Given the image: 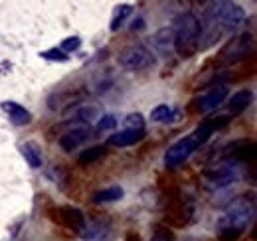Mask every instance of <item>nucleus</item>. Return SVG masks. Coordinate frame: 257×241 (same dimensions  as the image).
<instances>
[{
	"mask_svg": "<svg viewBox=\"0 0 257 241\" xmlns=\"http://www.w3.org/2000/svg\"><path fill=\"white\" fill-rule=\"evenodd\" d=\"M79 46H81V40L77 38V36H71V38H65L64 42H62V46H60V50L64 52V54H71V52H75V50H79Z\"/></svg>",
	"mask_w": 257,
	"mask_h": 241,
	"instance_id": "obj_26",
	"label": "nucleus"
},
{
	"mask_svg": "<svg viewBox=\"0 0 257 241\" xmlns=\"http://www.w3.org/2000/svg\"><path fill=\"white\" fill-rule=\"evenodd\" d=\"M251 101H253V91L251 89H241L237 91V93H233L231 99H229V103H227L229 117L233 119V117L241 115L243 111H247V107L251 105Z\"/></svg>",
	"mask_w": 257,
	"mask_h": 241,
	"instance_id": "obj_15",
	"label": "nucleus"
},
{
	"mask_svg": "<svg viewBox=\"0 0 257 241\" xmlns=\"http://www.w3.org/2000/svg\"><path fill=\"white\" fill-rule=\"evenodd\" d=\"M105 154H107V147H105V145H97V147H91V149L81 152L79 158H77V162H79L81 166H89V164L97 162L99 158H103Z\"/></svg>",
	"mask_w": 257,
	"mask_h": 241,
	"instance_id": "obj_20",
	"label": "nucleus"
},
{
	"mask_svg": "<svg viewBox=\"0 0 257 241\" xmlns=\"http://www.w3.org/2000/svg\"><path fill=\"white\" fill-rule=\"evenodd\" d=\"M227 95H229V89H227L225 85H216V87H212L208 93H204L202 97L194 99L192 109L194 111H198V113H210V111H216L225 99H227Z\"/></svg>",
	"mask_w": 257,
	"mask_h": 241,
	"instance_id": "obj_9",
	"label": "nucleus"
},
{
	"mask_svg": "<svg viewBox=\"0 0 257 241\" xmlns=\"http://www.w3.org/2000/svg\"><path fill=\"white\" fill-rule=\"evenodd\" d=\"M225 158L237 160V162H247L255 158V145L251 141H235L227 147Z\"/></svg>",
	"mask_w": 257,
	"mask_h": 241,
	"instance_id": "obj_13",
	"label": "nucleus"
},
{
	"mask_svg": "<svg viewBox=\"0 0 257 241\" xmlns=\"http://www.w3.org/2000/svg\"><path fill=\"white\" fill-rule=\"evenodd\" d=\"M125 196V190L121 186H109V188H103L93 194V202L95 204H111V202H117Z\"/></svg>",
	"mask_w": 257,
	"mask_h": 241,
	"instance_id": "obj_18",
	"label": "nucleus"
},
{
	"mask_svg": "<svg viewBox=\"0 0 257 241\" xmlns=\"http://www.w3.org/2000/svg\"><path fill=\"white\" fill-rule=\"evenodd\" d=\"M145 139V131H117L109 137V145L111 147H119V149H125V147H133L137 143H141Z\"/></svg>",
	"mask_w": 257,
	"mask_h": 241,
	"instance_id": "obj_16",
	"label": "nucleus"
},
{
	"mask_svg": "<svg viewBox=\"0 0 257 241\" xmlns=\"http://www.w3.org/2000/svg\"><path fill=\"white\" fill-rule=\"evenodd\" d=\"M91 133H93L91 125H77V127L65 131L64 135L58 139V143H60V147H62L65 152H71V151H75L77 147H81V145L91 137Z\"/></svg>",
	"mask_w": 257,
	"mask_h": 241,
	"instance_id": "obj_10",
	"label": "nucleus"
},
{
	"mask_svg": "<svg viewBox=\"0 0 257 241\" xmlns=\"http://www.w3.org/2000/svg\"><path fill=\"white\" fill-rule=\"evenodd\" d=\"M2 109H4V113L8 115L10 123L16 125V127H26V125L32 123V113H30L26 107H22L20 103L4 101V103H2Z\"/></svg>",
	"mask_w": 257,
	"mask_h": 241,
	"instance_id": "obj_14",
	"label": "nucleus"
},
{
	"mask_svg": "<svg viewBox=\"0 0 257 241\" xmlns=\"http://www.w3.org/2000/svg\"><path fill=\"white\" fill-rule=\"evenodd\" d=\"M119 63L127 71H149L157 65V56L147 46L135 44V46H128L121 52Z\"/></svg>",
	"mask_w": 257,
	"mask_h": 241,
	"instance_id": "obj_5",
	"label": "nucleus"
},
{
	"mask_svg": "<svg viewBox=\"0 0 257 241\" xmlns=\"http://www.w3.org/2000/svg\"><path fill=\"white\" fill-rule=\"evenodd\" d=\"M255 217V194H243L229 202L216 223V233L220 241H235Z\"/></svg>",
	"mask_w": 257,
	"mask_h": 241,
	"instance_id": "obj_1",
	"label": "nucleus"
},
{
	"mask_svg": "<svg viewBox=\"0 0 257 241\" xmlns=\"http://www.w3.org/2000/svg\"><path fill=\"white\" fill-rule=\"evenodd\" d=\"M123 129L127 131H145V117L141 113H128L123 119Z\"/></svg>",
	"mask_w": 257,
	"mask_h": 241,
	"instance_id": "obj_22",
	"label": "nucleus"
},
{
	"mask_svg": "<svg viewBox=\"0 0 257 241\" xmlns=\"http://www.w3.org/2000/svg\"><path fill=\"white\" fill-rule=\"evenodd\" d=\"M111 237V229L105 221H93L83 227L81 239L83 241H107Z\"/></svg>",
	"mask_w": 257,
	"mask_h": 241,
	"instance_id": "obj_17",
	"label": "nucleus"
},
{
	"mask_svg": "<svg viewBox=\"0 0 257 241\" xmlns=\"http://www.w3.org/2000/svg\"><path fill=\"white\" fill-rule=\"evenodd\" d=\"M208 22L218 26L222 32H237L245 22V12L235 2H212L206 8Z\"/></svg>",
	"mask_w": 257,
	"mask_h": 241,
	"instance_id": "obj_3",
	"label": "nucleus"
},
{
	"mask_svg": "<svg viewBox=\"0 0 257 241\" xmlns=\"http://www.w3.org/2000/svg\"><path fill=\"white\" fill-rule=\"evenodd\" d=\"M241 178V162L237 160H231V158H225L220 160L218 164H214L212 168H208L204 172V180H206V186L210 188H225V186H231Z\"/></svg>",
	"mask_w": 257,
	"mask_h": 241,
	"instance_id": "obj_4",
	"label": "nucleus"
},
{
	"mask_svg": "<svg viewBox=\"0 0 257 241\" xmlns=\"http://www.w3.org/2000/svg\"><path fill=\"white\" fill-rule=\"evenodd\" d=\"M99 117H101V109L99 107H83L79 111V119L83 123H91V120L99 119Z\"/></svg>",
	"mask_w": 257,
	"mask_h": 241,
	"instance_id": "obj_27",
	"label": "nucleus"
},
{
	"mask_svg": "<svg viewBox=\"0 0 257 241\" xmlns=\"http://www.w3.org/2000/svg\"><path fill=\"white\" fill-rule=\"evenodd\" d=\"M44 60H50V61H67L69 60V56L64 54L60 48H50V50H44L42 54H40Z\"/></svg>",
	"mask_w": 257,
	"mask_h": 241,
	"instance_id": "obj_25",
	"label": "nucleus"
},
{
	"mask_svg": "<svg viewBox=\"0 0 257 241\" xmlns=\"http://www.w3.org/2000/svg\"><path fill=\"white\" fill-rule=\"evenodd\" d=\"M115 127H117V119H115V115L105 113V115H101L99 120H97L95 131L97 133H105V131H113Z\"/></svg>",
	"mask_w": 257,
	"mask_h": 241,
	"instance_id": "obj_24",
	"label": "nucleus"
},
{
	"mask_svg": "<svg viewBox=\"0 0 257 241\" xmlns=\"http://www.w3.org/2000/svg\"><path fill=\"white\" fill-rule=\"evenodd\" d=\"M192 206L188 204L186 198H176L166 208V221L170 225H186L192 217Z\"/></svg>",
	"mask_w": 257,
	"mask_h": 241,
	"instance_id": "obj_11",
	"label": "nucleus"
},
{
	"mask_svg": "<svg viewBox=\"0 0 257 241\" xmlns=\"http://www.w3.org/2000/svg\"><path fill=\"white\" fill-rule=\"evenodd\" d=\"M200 149V143L196 141L192 133L180 141H176L174 145L168 147V151L164 152V166L166 168H178L180 164H184L194 152Z\"/></svg>",
	"mask_w": 257,
	"mask_h": 241,
	"instance_id": "obj_6",
	"label": "nucleus"
},
{
	"mask_svg": "<svg viewBox=\"0 0 257 241\" xmlns=\"http://www.w3.org/2000/svg\"><path fill=\"white\" fill-rule=\"evenodd\" d=\"M172 36H174V52L182 60H190L200 50L202 38V22L194 12H180L172 22Z\"/></svg>",
	"mask_w": 257,
	"mask_h": 241,
	"instance_id": "obj_2",
	"label": "nucleus"
},
{
	"mask_svg": "<svg viewBox=\"0 0 257 241\" xmlns=\"http://www.w3.org/2000/svg\"><path fill=\"white\" fill-rule=\"evenodd\" d=\"M52 219L60 225H64L67 229H73V231H83V227L87 225V219H85V213L79 210V208H73V206H62V208H56V210L50 213Z\"/></svg>",
	"mask_w": 257,
	"mask_h": 241,
	"instance_id": "obj_8",
	"label": "nucleus"
},
{
	"mask_svg": "<svg viewBox=\"0 0 257 241\" xmlns=\"http://www.w3.org/2000/svg\"><path fill=\"white\" fill-rule=\"evenodd\" d=\"M151 44H153V54L155 56H161V58H170V54L174 52V36H172V28H161L159 32L153 34L151 38Z\"/></svg>",
	"mask_w": 257,
	"mask_h": 241,
	"instance_id": "obj_12",
	"label": "nucleus"
},
{
	"mask_svg": "<svg viewBox=\"0 0 257 241\" xmlns=\"http://www.w3.org/2000/svg\"><path fill=\"white\" fill-rule=\"evenodd\" d=\"M153 241H172V231H168V229H164V227H159L157 233H155V237H153Z\"/></svg>",
	"mask_w": 257,
	"mask_h": 241,
	"instance_id": "obj_28",
	"label": "nucleus"
},
{
	"mask_svg": "<svg viewBox=\"0 0 257 241\" xmlns=\"http://www.w3.org/2000/svg\"><path fill=\"white\" fill-rule=\"evenodd\" d=\"M20 152L24 156V160L28 162L30 168H40L42 166V151L36 143H24L20 145Z\"/></svg>",
	"mask_w": 257,
	"mask_h": 241,
	"instance_id": "obj_19",
	"label": "nucleus"
},
{
	"mask_svg": "<svg viewBox=\"0 0 257 241\" xmlns=\"http://www.w3.org/2000/svg\"><path fill=\"white\" fill-rule=\"evenodd\" d=\"M131 14H133V6H131V4H121V6H117L115 12H113V18H111V26H109L111 32L119 30Z\"/></svg>",
	"mask_w": 257,
	"mask_h": 241,
	"instance_id": "obj_21",
	"label": "nucleus"
},
{
	"mask_svg": "<svg viewBox=\"0 0 257 241\" xmlns=\"http://www.w3.org/2000/svg\"><path fill=\"white\" fill-rule=\"evenodd\" d=\"M170 117H172V109L168 105H157L151 111V120L153 123H168Z\"/></svg>",
	"mask_w": 257,
	"mask_h": 241,
	"instance_id": "obj_23",
	"label": "nucleus"
},
{
	"mask_svg": "<svg viewBox=\"0 0 257 241\" xmlns=\"http://www.w3.org/2000/svg\"><path fill=\"white\" fill-rule=\"evenodd\" d=\"M251 52H253V36L249 32H243L225 44V48L220 52V60L224 63H237L245 60Z\"/></svg>",
	"mask_w": 257,
	"mask_h": 241,
	"instance_id": "obj_7",
	"label": "nucleus"
}]
</instances>
